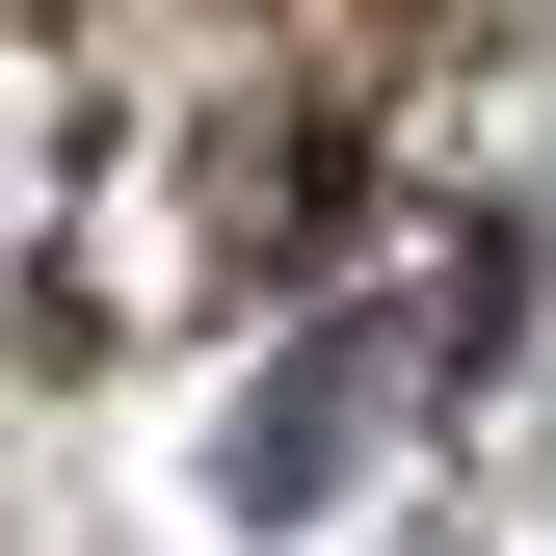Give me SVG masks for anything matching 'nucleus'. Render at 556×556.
<instances>
[{
    "instance_id": "obj_2",
    "label": "nucleus",
    "mask_w": 556,
    "mask_h": 556,
    "mask_svg": "<svg viewBox=\"0 0 556 556\" xmlns=\"http://www.w3.org/2000/svg\"><path fill=\"white\" fill-rule=\"evenodd\" d=\"M504 318H530V239H504V213L451 239V292H344V265H318L292 344H265V371H239V425H213V504H239V530H318L344 477L451 397V344H504Z\"/></svg>"
},
{
    "instance_id": "obj_4",
    "label": "nucleus",
    "mask_w": 556,
    "mask_h": 556,
    "mask_svg": "<svg viewBox=\"0 0 556 556\" xmlns=\"http://www.w3.org/2000/svg\"><path fill=\"white\" fill-rule=\"evenodd\" d=\"M344 27H451V0H344Z\"/></svg>"
},
{
    "instance_id": "obj_3",
    "label": "nucleus",
    "mask_w": 556,
    "mask_h": 556,
    "mask_svg": "<svg viewBox=\"0 0 556 556\" xmlns=\"http://www.w3.org/2000/svg\"><path fill=\"white\" fill-rule=\"evenodd\" d=\"M80 160H106V53H80V0H0V292L80 265Z\"/></svg>"
},
{
    "instance_id": "obj_1",
    "label": "nucleus",
    "mask_w": 556,
    "mask_h": 556,
    "mask_svg": "<svg viewBox=\"0 0 556 556\" xmlns=\"http://www.w3.org/2000/svg\"><path fill=\"white\" fill-rule=\"evenodd\" d=\"M80 53H106V160H80V265H53L80 344H213L344 265V106L292 0H80Z\"/></svg>"
}]
</instances>
